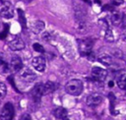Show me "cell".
Returning a JSON list of instances; mask_svg holds the SVG:
<instances>
[{
	"instance_id": "cell-29",
	"label": "cell",
	"mask_w": 126,
	"mask_h": 120,
	"mask_svg": "<svg viewBox=\"0 0 126 120\" xmlns=\"http://www.w3.org/2000/svg\"><path fill=\"white\" fill-rule=\"evenodd\" d=\"M121 28L122 29H125L126 28V15H123V19H122V22H121Z\"/></svg>"
},
{
	"instance_id": "cell-12",
	"label": "cell",
	"mask_w": 126,
	"mask_h": 120,
	"mask_svg": "<svg viewBox=\"0 0 126 120\" xmlns=\"http://www.w3.org/2000/svg\"><path fill=\"white\" fill-rule=\"evenodd\" d=\"M98 61L101 62L102 65H104L106 67H111L113 65V59H112V57L110 55L106 54V53L101 54L98 57Z\"/></svg>"
},
{
	"instance_id": "cell-9",
	"label": "cell",
	"mask_w": 126,
	"mask_h": 120,
	"mask_svg": "<svg viewBox=\"0 0 126 120\" xmlns=\"http://www.w3.org/2000/svg\"><path fill=\"white\" fill-rule=\"evenodd\" d=\"M10 68L11 71L14 73H17L19 71H21L23 69V62L20 57L18 56H13L11 58V61H10Z\"/></svg>"
},
{
	"instance_id": "cell-31",
	"label": "cell",
	"mask_w": 126,
	"mask_h": 120,
	"mask_svg": "<svg viewBox=\"0 0 126 120\" xmlns=\"http://www.w3.org/2000/svg\"><path fill=\"white\" fill-rule=\"evenodd\" d=\"M108 86H109V87H110V88H111V87H113V86H114V83H113V82H112V81H110V82H109V83H108Z\"/></svg>"
},
{
	"instance_id": "cell-32",
	"label": "cell",
	"mask_w": 126,
	"mask_h": 120,
	"mask_svg": "<svg viewBox=\"0 0 126 120\" xmlns=\"http://www.w3.org/2000/svg\"><path fill=\"white\" fill-rule=\"evenodd\" d=\"M83 1H84V2H86V3H89V4L91 3V0H83Z\"/></svg>"
},
{
	"instance_id": "cell-6",
	"label": "cell",
	"mask_w": 126,
	"mask_h": 120,
	"mask_svg": "<svg viewBox=\"0 0 126 120\" xmlns=\"http://www.w3.org/2000/svg\"><path fill=\"white\" fill-rule=\"evenodd\" d=\"M0 15H1L4 19H11L13 18L14 16V8H13V5L6 1L3 3L2 7H1V10H0Z\"/></svg>"
},
{
	"instance_id": "cell-24",
	"label": "cell",
	"mask_w": 126,
	"mask_h": 120,
	"mask_svg": "<svg viewBox=\"0 0 126 120\" xmlns=\"http://www.w3.org/2000/svg\"><path fill=\"white\" fill-rule=\"evenodd\" d=\"M102 11H109V12H113V6L112 5H103L102 7Z\"/></svg>"
},
{
	"instance_id": "cell-16",
	"label": "cell",
	"mask_w": 126,
	"mask_h": 120,
	"mask_svg": "<svg viewBox=\"0 0 126 120\" xmlns=\"http://www.w3.org/2000/svg\"><path fill=\"white\" fill-rule=\"evenodd\" d=\"M56 89V86L53 82H46L45 84H43V95H48V94H51L55 91Z\"/></svg>"
},
{
	"instance_id": "cell-22",
	"label": "cell",
	"mask_w": 126,
	"mask_h": 120,
	"mask_svg": "<svg viewBox=\"0 0 126 120\" xmlns=\"http://www.w3.org/2000/svg\"><path fill=\"white\" fill-rule=\"evenodd\" d=\"M41 39L44 40V41H49L51 39V36L48 32H43L42 35H41Z\"/></svg>"
},
{
	"instance_id": "cell-4",
	"label": "cell",
	"mask_w": 126,
	"mask_h": 120,
	"mask_svg": "<svg viewBox=\"0 0 126 120\" xmlns=\"http://www.w3.org/2000/svg\"><path fill=\"white\" fill-rule=\"evenodd\" d=\"M107 77V71L101 67L95 66L92 69V78L97 82H103Z\"/></svg>"
},
{
	"instance_id": "cell-3",
	"label": "cell",
	"mask_w": 126,
	"mask_h": 120,
	"mask_svg": "<svg viewBox=\"0 0 126 120\" xmlns=\"http://www.w3.org/2000/svg\"><path fill=\"white\" fill-rule=\"evenodd\" d=\"M78 47L79 51L82 55L87 56L92 52V47H93V41L91 39H81L78 40Z\"/></svg>"
},
{
	"instance_id": "cell-25",
	"label": "cell",
	"mask_w": 126,
	"mask_h": 120,
	"mask_svg": "<svg viewBox=\"0 0 126 120\" xmlns=\"http://www.w3.org/2000/svg\"><path fill=\"white\" fill-rule=\"evenodd\" d=\"M99 22H100V24L101 25V27H102V28H103L105 31L108 29V24H107V22H106V21H104L103 19H101Z\"/></svg>"
},
{
	"instance_id": "cell-8",
	"label": "cell",
	"mask_w": 126,
	"mask_h": 120,
	"mask_svg": "<svg viewBox=\"0 0 126 120\" xmlns=\"http://www.w3.org/2000/svg\"><path fill=\"white\" fill-rule=\"evenodd\" d=\"M8 46L12 51H20V50H23L26 45H25L24 40L21 37L15 36L11 41H9Z\"/></svg>"
},
{
	"instance_id": "cell-18",
	"label": "cell",
	"mask_w": 126,
	"mask_h": 120,
	"mask_svg": "<svg viewBox=\"0 0 126 120\" xmlns=\"http://www.w3.org/2000/svg\"><path fill=\"white\" fill-rule=\"evenodd\" d=\"M18 16H19V23L22 25L23 29H26L27 27V20H26V17H25V13L22 9H18Z\"/></svg>"
},
{
	"instance_id": "cell-1",
	"label": "cell",
	"mask_w": 126,
	"mask_h": 120,
	"mask_svg": "<svg viewBox=\"0 0 126 120\" xmlns=\"http://www.w3.org/2000/svg\"><path fill=\"white\" fill-rule=\"evenodd\" d=\"M65 90H66L67 94H69L71 96H78L83 93V90H84L83 82L81 80H78V79L70 80L66 84Z\"/></svg>"
},
{
	"instance_id": "cell-2",
	"label": "cell",
	"mask_w": 126,
	"mask_h": 120,
	"mask_svg": "<svg viewBox=\"0 0 126 120\" xmlns=\"http://www.w3.org/2000/svg\"><path fill=\"white\" fill-rule=\"evenodd\" d=\"M14 116V106L12 103L7 102L0 111V120H12Z\"/></svg>"
},
{
	"instance_id": "cell-20",
	"label": "cell",
	"mask_w": 126,
	"mask_h": 120,
	"mask_svg": "<svg viewBox=\"0 0 126 120\" xmlns=\"http://www.w3.org/2000/svg\"><path fill=\"white\" fill-rule=\"evenodd\" d=\"M6 94H7V88H6L5 84L0 82V99L5 97Z\"/></svg>"
},
{
	"instance_id": "cell-10",
	"label": "cell",
	"mask_w": 126,
	"mask_h": 120,
	"mask_svg": "<svg viewBox=\"0 0 126 120\" xmlns=\"http://www.w3.org/2000/svg\"><path fill=\"white\" fill-rule=\"evenodd\" d=\"M20 78L22 80H24L25 82H27V83H32V82L36 81L37 75L30 69H24L20 73Z\"/></svg>"
},
{
	"instance_id": "cell-5",
	"label": "cell",
	"mask_w": 126,
	"mask_h": 120,
	"mask_svg": "<svg viewBox=\"0 0 126 120\" xmlns=\"http://www.w3.org/2000/svg\"><path fill=\"white\" fill-rule=\"evenodd\" d=\"M32 65L38 72H43L46 67V60L43 56H36L32 60Z\"/></svg>"
},
{
	"instance_id": "cell-30",
	"label": "cell",
	"mask_w": 126,
	"mask_h": 120,
	"mask_svg": "<svg viewBox=\"0 0 126 120\" xmlns=\"http://www.w3.org/2000/svg\"><path fill=\"white\" fill-rule=\"evenodd\" d=\"M121 39L126 42V31H124V32L122 33V35H121Z\"/></svg>"
},
{
	"instance_id": "cell-23",
	"label": "cell",
	"mask_w": 126,
	"mask_h": 120,
	"mask_svg": "<svg viewBox=\"0 0 126 120\" xmlns=\"http://www.w3.org/2000/svg\"><path fill=\"white\" fill-rule=\"evenodd\" d=\"M5 27H6L5 31L0 33V39H4L7 36V33H8V30H9V25H5Z\"/></svg>"
},
{
	"instance_id": "cell-21",
	"label": "cell",
	"mask_w": 126,
	"mask_h": 120,
	"mask_svg": "<svg viewBox=\"0 0 126 120\" xmlns=\"http://www.w3.org/2000/svg\"><path fill=\"white\" fill-rule=\"evenodd\" d=\"M33 47H34V49H35L37 52H39V53H43V52H44V48H43V46H42L41 44L38 43V42L34 43V44H33Z\"/></svg>"
},
{
	"instance_id": "cell-28",
	"label": "cell",
	"mask_w": 126,
	"mask_h": 120,
	"mask_svg": "<svg viewBox=\"0 0 126 120\" xmlns=\"http://www.w3.org/2000/svg\"><path fill=\"white\" fill-rule=\"evenodd\" d=\"M20 120H33V119H32V117H31L30 114L25 113V114H23V115L21 116V119H20Z\"/></svg>"
},
{
	"instance_id": "cell-14",
	"label": "cell",
	"mask_w": 126,
	"mask_h": 120,
	"mask_svg": "<svg viewBox=\"0 0 126 120\" xmlns=\"http://www.w3.org/2000/svg\"><path fill=\"white\" fill-rule=\"evenodd\" d=\"M44 27H45V24L43 21H40V20H38V21H35L32 25H31V30L34 34L38 35L39 33H41L43 30H44Z\"/></svg>"
},
{
	"instance_id": "cell-33",
	"label": "cell",
	"mask_w": 126,
	"mask_h": 120,
	"mask_svg": "<svg viewBox=\"0 0 126 120\" xmlns=\"http://www.w3.org/2000/svg\"><path fill=\"white\" fill-rule=\"evenodd\" d=\"M64 120H69V119H68V117H67V118H66V119H64Z\"/></svg>"
},
{
	"instance_id": "cell-11",
	"label": "cell",
	"mask_w": 126,
	"mask_h": 120,
	"mask_svg": "<svg viewBox=\"0 0 126 120\" xmlns=\"http://www.w3.org/2000/svg\"><path fill=\"white\" fill-rule=\"evenodd\" d=\"M31 95H32V97L34 98V100L38 101V100L40 99V97H41L42 96H44V95H43V84H42V83L37 84V85L34 87V89L32 90Z\"/></svg>"
},
{
	"instance_id": "cell-13",
	"label": "cell",
	"mask_w": 126,
	"mask_h": 120,
	"mask_svg": "<svg viewBox=\"0 0 126 120\" xmlns=\"http://www.w3.org/2000/svg\"><path fill=\"white\" fill-rule=\"evenodd\" d=\"M53 115L59 120H64L68 117V111L64 107H56L53 110Z\"/></svg>"
},
{
	"instance_id": "cell-15",
	"label": "cell",
	"mask_w": 126,
	"mask_h": 120,
	"mask_svg": "<svg viewBox=\"0 0 126 120\" xmlns=\"http://www.w3.org/2000/svg\"><path fill=\"white\" fill-rule=\"evenodd\" d=\"M110 19H111V23L114 26H119V25H121V22H122V19H123V14H121L119 12H116V11H113Z\"/></svg>"
},
{
	"instance_id": "cell-17",
	"label": "cell",
	"mask_w": 126,
	"mask_h": 120,
	"mask_svg": "<svg viewBox=\"0 0 126 120\" xmlns=\"http://www.w3.org/2000/svg\"><path fill=\"white\" fill-rule=\"evenodd\" d=\"M117 86L119 89L123 90V91H126V74H122L120 75L118 78H117Z\"/></svg>"
},
{
	"instance_id": "cell-27",
	"label": "cell",
	"mask_w": 126,
	"mask_h": 120,
	"mask_svg": "<svg viewBox=\"0 0 126 120\" xmlns=\"http://www.w3.org/2000/svg\"><path fill=\"white\" fill-rule=\"evenodd\" d=\"M113 54L116 56V57H118V58H123L124 57V54H123V52L122 51H118V50H115L114 52H113Z\"/></svg>"
},
{
	"instance_id": "cell-34",
	"label": "cell",
	"mask_w": 126,
	"mask_h": 120,
	"mask_svg": "<svg viewBox=\"0 0 126 120\" xmlns=\"http://www.w3.org/2000/svg\"><path fill=\"white\" fill-rule=\"evenodd\" d=\"M1 1H2V0H1Z\"/></svg>"
},
{
	"instance_id": "cell-19",
	"label": "cell",
	"mask_w": 126,
	"mask_h": 120,
	"mask_svg": "<svg viewBox=\"0 0 126 120\" xmlns=\"http://www.w3.org/2000/svg\"><path fill=\"white\" fill-rule=\"evenodd\" d=\"M104 38H105V40H106V41H108V42H112V41H114V35H113L112 31H111L109 28L105 31Z\"/></svg>"
},
{
	"instance_id": "cell-7",
	"label": "cell",
	"mask_w": 126,
	"mask_h": 120,
	"mask_svg": "<svg viewBox=\"0 0 126 120\" xmlns=\"http://www.w3.org/2000/svg\"><path fill=\"white\" fill-rule=\"evenodd\" d=\"M103 98L102 96L100 95V94H97V93H94V94H91L87 96L86 98V102L89 106L91 107H96V106H99L101 102H102Z\"/></svg>"
},
{
	"instance_id": "cell-26",
	"label": "cell",
	"mask_w": 126,
	"mask_h": 120,
	"mask_svg": "<svg viewBox=\"0 0 126 120\" xmlns=\"http://www.w3.org/2000/svg\"><path fill=\"white\" fill-rule=\"evenodd\" d=\"M123 0H111V5L112 6H119L121 4H123Z\"/></svg>"
}]
</instances>
